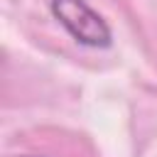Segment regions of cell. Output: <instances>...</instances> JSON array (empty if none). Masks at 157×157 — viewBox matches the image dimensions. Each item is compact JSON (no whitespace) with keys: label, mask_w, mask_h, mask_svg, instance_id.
I'll return each instance as SVG.
<instances>
[{"label":"cell","mask_w":157,"mask_h":157,"mask_svg":"<svg viewBox=\"0 0 157 157\" xmlns=\"http://www.w3.org/2000/svg\"><path fill=\"white\" fill-rule=\"evenodd\" d=\"M25 157H32V155H25Z\"/></svg>","instance_id":"cell-2"},{"label":"cell","mask_w":157,"mask_h":157,"mask_svg":"<svg viewBox=\"0 0 157 157\" xmlns=\"http://www.w3.org/2000/svg\"><path fill=\"white\" fill-rule=\"evenodd\" d=\"M52 15L59 25L86 47H108L110 27L86 0H52Z\"/></svg>","instance_id":"cell-1"}]
</instances>
